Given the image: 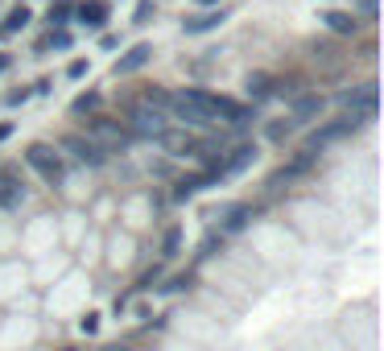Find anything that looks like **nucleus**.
Segmentation results:
<instances>
[{"instance_id": "nucleus-17", "label": "nucleus", "mask_w": 384, "mask_h": 351, "mask_svg": "<svg viewBox=\"0 0 384 351\" xmlns=\"http://www.w3.org/2000/svg\"><path fill=\"white\" fill-rule=\"evenodd\" d=\"M96 108H99V95H96V91L79 95V99L71 104V112H74V116H83V112H96Z\"/></svg>"}, {"instance_id": "nucleus-26", "label": "nucleus", "mask_w": 384, "mask_h": 351, "mask_svg": "<svg viewBox=\"0 0 384 351\" xmlns=\"http://www.w3.org/2000/svg\"><path fill=\"white\" fill-rule=\"evenodd\" d=\"M0 70H9V54H0Z\"/></svg>"}, {"instance_id": "nucleus-5", "label": "nucleus", "mask_w": 384, "mask_h": 351, "mask_svg": "<svg viewBox=\"0 0 384 351\" xmlns=\"http://www.w3.org/2000/svg\"><path fill=\"white\" fill-rule=\"evenodd\" d=\"M25 162L33 165V169H38L46 182H58V178H62V169H67V165H62V153H54V149H50V145H42V140L25 149Z\"/></svg>"}, {"instance_id": "nucleus-21", "label": "nucleus", "mask_w": 384, "mask_h": 351, "mask_svg": "<svg viewBox=\"0 0 384 351\" xmlns=\"http://www.w3.org/2000/svg\"><path fill=\"white\" fill-rule=\"evenodd\" d=\"M50 46H54V50H67V46H71V33H67V29H54V33H50Z\"/></svg>"}, {"instance_id": "nucleus-3", "label": "nucleus", "mask_w": 384, "mask_h": 351, "mask_svg": "<svg viewBox=\"0 0 384 351\" xmlns=\"http://www.w3.org/2000/svg\"><path fill=\"white\" fill-rule=\"evenodd\" d=\"M128 133H132V137L162 140V133H169V124H166V116H162V108H149V104H137V108L128 112Z\"/></svg>"}, {"instance_id": "nucleus-23", "label": "nucleus", "mask_w": 384, "mask_h": 351, "mask_svg": "<svg viewBox=\"0 0 384 351\" xmlns=\"http://www.w3.org/2000/svg\"><path fill=\"white\" fill-rule=\"evenodd\" d=\"M83 74H87V62H83V58H79V62H71V79H83Z\"/></svg>"}, {"instance_id": "nucleus-9", "label": "nucleus", "mask_w": 384, "mask_h": 351, "mask_svg": "<svg viewBox=\"0 0 384 351\" xmlns=\"http://www.w3.org/2000/svg\"><path fill=\"white\" fill-rule=\"evenodd\" d=\"M149 58H153V46H145V42H137V46L128 50V54H124L120 62H116V74H132V70H141L145 62H149Z\"/></svg>"}, {"instance_id": "nucleus-13", "label": "nucleus", "mask_w": 384, "mask_h": 351, "mask_svg": "<svg viewBox=\"0 0 384 351\" xmlns=\"http://www.w3.org/2000/svg\"><path fill=\"white\" fill-rule=\"evenodd\" d=\"M79 21L91 25V29H99V25L108 21V4H103V0H87V4H79Z\"/></svg>"}, {"instance_id": "nucleus-14", "label": "nucleus", "mask_w": 384, "mask_h": 351, "mask_svg": "<svg viewBox=\"0 0 384 351\" xmlns=\"http://www.w3.org/2000/svg\"><path fill=\"white\" fill-rule=\"evenodd\" d=\"M244 223H248V207L236 203V207H227V219H223V232H240Z\"/></svg>"}, {"instance_id": "nucleus-6", "label": "nucleus", "mask_w": 384, "mask_h": 351, "mask_svg": "<svg viewBox=\"0 0 384 351\" xmlns=\"http://www.w3.org/2000/svg\"><path fill=\"white\" fill-rule=\"evenodd\" d=\"M343 108L356 120H372L376 116V83H360L356 91H347L343 95Z\"/></svg>"}, {"instance_id": "nucleus-8", "label": "nucleus", "mask_w": 384, "mask_h": 351, "mask_svg": "<svg viewBox=\"0 0 384 351\" xmlns=\"http://www.w3.org/2000/svg\"><path fill=\"white\" fill-rule=\"evenodd\" d=\"M318 116H322V95L318 91L293 99V120H298V124H310V120H318Z\"/></svg>"}, {"instance_id": "nucleus-25", "label": "nucleus", "mask_w": 384, "mask_h": 351, "mask_svg": "<svg viewBox=\"0 0 384 351\" xmlns=\"http://www.w3.org/2000/svg\"><path fill=\"white\" fill-rule=\"evenodd\" d=\"M103 351H128V347H124V343H108Z\"/></svg>"}, {"instance_id": "nucleus-27", "label": "nucleus", "mask_w": 384, "mask_h": 351, "mask_svg": "<svg viewBox=\"0 0 384 351\" xmlns=\"http://www.w3.org/2000/svg\"><path fill=\"white\" fill-rule=\"evenodd\" d=\"M4 137H9V124H0V140H4Z\"/></svg>"}, {"instance_id": "nucleus-1", "label": "nucleus", "mask_w": 384, "mask_h": 351, "mask_svg": "<svg viewBox=\"0 0 384 351\" xmlns=\"http://www.w3.org/2000/svg\"><path fill=\"white\" fill-rule=\"evenodd\" d=\"M215 99L219 95L207 91H178L169 95V112L186 124H215Z\"/></svg>"}, {"instance_id": "nucleus-4", "label": "nucleus", "mask_w": 384, "mask_h": 351, "mask_svg": "<svg viewBox=\"0 0 384 351\" xmlns=\"http://www.w3.org/2000/svg\"><path fill=\"white\" fill-rule=\"evenodd\" d=\"M252 162H256V149H252V145H236V149H227V153L211 157V178H232V174L248 169Z\"/></svg>"}, {"instance_id": "nucleus-24", "label": "nucleus", "mask_w": 384, "mask_h": 351, "mask_svg": "<svg viewBox=\"0 0 384 351\" xmlns=\"http://www.w3.org/2000/svg\"><path fill=\"white\" fill-rule=\"evenodd\" d=\"M360 9H363V17H376V0H360Z\"/></svg>"}, {"instance_id": "nucleus-15", "label": "nucleus", "mask_w": 384, "mask_h": 351, "mask_svg": "<svg viewBox=\"0 0 384 351\" xmlns=\"http://www.w3.org/2000/svg\"><path fill=\"white\" fill-rule=\"evenodd\" d=\"M223 21V13H207V17H191L186 21V33H207V29H215Z\"/></svg>"}, {"instance_id": "nucleus-29", "label": "nucleus", "mask_w": 384, "mask_h": 351, "mask_svg": "<svg viewBox=\"0 0 384 351\" xmlns=\"http://www.w3.org/2000/svg\"><path fill=\"white\" fill-rule=\"evenodd\" d=\"M62 351H74V347H62Z\"/></svg>"}, {"instance_id": "nucleus-2", "label": "nucleus", "mask_w": 384, "mask_h": 351, "mask_svg": "<svg viewBox=\"0 0 384 351\" xmlns=\"http://www.w3.org/2000/svg\"><path fill=\"white\" fill-rule=\"evenodd\" d=\"M87 137L96 140L99 149H108V153H116V149H124L128 140H132V133H128V124H120V120H87Z\"/></svg>"}, {"instance_id": "nucleus-7", "label": "nucleus", "mask_w": 384, "mask_h": 351, "mask_svg": "<svg viewBox=\"0 0 384 351\" xmlns=\"http://www.w3.org/2000/svg\"><path fill=\"white\" fill-rule=\"evenodd\" d=\"M62 149L71 153L74 162H83V165H103V162H108V149H99L91 137H79V133L62 140Z\"/></svg>"}, {"instance_id": "nucleus-22", "label": "nucleus", "mask_w": 384, "mask_h": 351, "mask_svg": "<svg viewBox=\"0 0 384 351\" xmlns=\"http://www.w3.org/2000/svg\"><path fill=\"white\" fill-rule=\"evenodd\" d=\"M67 13H71V4H67V0H58V4H54V9H50V21H62V17H67Z\"/></svg>"}, {"instance_id": "nucleus-12", "label": "nucleus", "mask_w": 384, "mask_h": 351, "mask_svg": "<svg viewBox=\"0 0 384 351\" xmlns=\"http://www.w3.org/2000/svg\"><path fill=\"white\" fill-rule=\"evenodd\" d=\"M248 99H269L273 95V87H277V79L273 74H264V70H256V74H248Z\"/></svg>"}, {"instance_id": "nucleus-20", "label": "nucleus", "mask_w": 384, "mask_h": 351, "mask_svg": "<svg viewBox=\"0 0 384 351\" xmlns=\"http://www.w3.org/2000/svg\"><path fill=\"white\" fill-rule=\"evenodd\" d=\"M178 244H182V232H178V228H169V232H166V244H162V248H166V257H174V252H178Z\"/></svg>"}, {"instance_id": "nucleus-19", "label": "nucleus", "mask_w": 384, "mask_h": 351, "mask_svg": "<svg viewBox=\"0 0 384 351\" xmlns=\"http://www.w3.org/2000/svg\"><path fill=\"white\" fill-rule=\"evenodd\" d=\"M264 137H269V140H286L289 137V120H273V124L264 128Z\"/></svg>"}, {"instance_id": "nucleus-10", "label": "nucleus", "mask_w": 384, "mask_h": 351, "mask_svg": "<svg viewBox=\"0 0 384 351\" xmlns=\"http://www.w3.org/2000/svg\"><path fill=\"white\" fill-rule=\"evenodd\" d=\"M21 199H25V186L17 182V174L0 169V207H17Z\"/></svg>"}, {"instance_id": "nucleus-11", "label": "nucleus", "mask_w": 384, "mask_h": 351, "mask_svg": "<svg viewBox=\"0 0 384 351\" xmlns=\"http://www.w3.org/2000/svg\"><path fill=\"white\" fill-rule=\"evenodd\" d=\"M322 21H327V29L331 33H343V38H351L360 25H356V17L351 13H343V9H331V13H322Z\"/></svg>"}, {"instance_id": "nucleus-16", "label": "nucleus", "mask_w": 384, "mask_h": 351, "mask_svg": "<svg viewBox=\"0 0 384 351\" xmlns=\"http://www.w3.org/2000/svg\"><path fill=\"white\" fill-rule=\"evenodd\" d=\"M29 21V9H13V13H9V17H4V29H0V33H17V29H21V25Z\"/></svg>"}, {"instance_id": "nucleus-28", "label": "nucleus", "mask_w": 384, "mask_h": 351, "mask_svg": "<svg viewBox=\"0 0 384 351\" xmlns=\"http://www.w3.org/2000/svg\"><path fill=\"white\" fill-rule=\"evenodd\" d=\"M198 4H215V0H198Z\"/></svg>"}, {"instance_id": "nucleus-18", "label": "nucleus", "mask_w": 384, "mask_h": 351, "mask_svg": "<svg viewBox=\"0 0 384 351\" xmlns=\"http://www.w3.org/2000/svg\"><path fill=\"white\" fill-rule=\"evenodd\" d=\"M141 104H149V108H162V112H166V108H169V95L162 91V87H149V91L141 95Z\"/></svg>"}]
</instances>
